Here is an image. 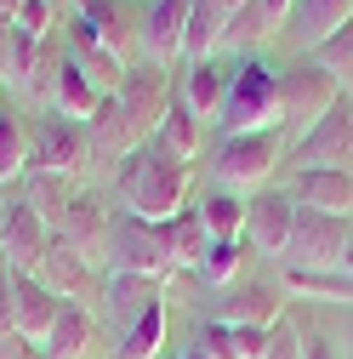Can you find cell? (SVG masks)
Instances as JSON below:
<instances>
[{"instance_id": "1", "label": "cell", "mask_w": 353, "mask_h": 359, "mask_svg": "<svg viewBox=\"0 0 353 359\" xmlns=\"http://www.w3.org/2000/svg\"><path fill=\"white\" fill-rule=\"evenodd\" d=\"M171 109V86H165V69L160 63H131L120 92L103 97V109L92 114V126H85V143H92V160L97 165H120L131 149H143L154 137L160 114Z\"/></svg>"}, {"instance_id": "2", "label": "cell", "mask_w": 353, "mask_h": 359, "mask_svg": "<svg viewBox=\"0 0 353 359\" xmlns=\"http://www.w3.org/2000/svg\"><path fill=\"white\" fill-rule=\"evenodd\" d=\"M114 183H120V205H125V217L171 222L176 211H188V165H176L160 143L131 149V154L114 165Z\"/></svg>"}, {"instance_id": "3", "label": "cell", "mask_w": 353, "mask_h": 359, "mask_svg": "<svg viewBox=\"0 0 353 359\" xmlns=\"http://www.w3.org/2000/svg\"><path fill=\"white\" fill-rule=\"evenodd\" d=\"M279 126H285V114H279V69L262 63V57L234 63L228 103L216 114V131L234 137V131H279Z\"/></svg>"}, {"instance_id": "4", "label": "cell", "mask_w": 353, "mask_h": 359, "mask_svg": "<svg viewBox=\"0 0 353 359\" xmlns=\"http://www.w3.org/2000/svg\"><path fill=\"white\" fill-rule=\"evenodd\" d=\"M285 149H279V131H234V137H216V154H211V177L216 189H262L268 177L279 171Z\"/></svg>"}, {"instance_id": "5", "label": "cell", "mask_w": 353, "mask_h": 359, "mask_svg": "<svg viewBox=\"0 0 353 359\" xmlns=\"http://www.w3.org/2000/svg\"><path fill=\"white\" fill-rule=\"evenodd\" d=\"M347 240H353V217H325V211L296 205L285 268H296V274H336L347 257Z\"/></svg>"}, {"instance_id": "6", "label": "cell", "mask_w": 353, "mask_h": 359, "mask_svg": "<svg viewBox=\"0 0 353 359\" xmlns=\"http://www.w3.org/2000/svg\"><path fill=\"white\" fill-rule=\"evenodd\" d=\"M92 165V143H85V126L80 120H63V114H40L34 131H29V171H52V177H74Z\"/></svg>"}, {"instance_id": "7", "label": "cell", "mask_w": 353, "mask_h": 359, "mask_svg": "<svg viewBox=\"0 0 353 359\" xmlns=\"http://www.w3.org/2000/svg\"><path fill=\"white\" fill-rule=\"evenodd\" d=\"M347 92L314 63V57H296L291 69H279V114H285V126H319L336 103H342Z\"/></svg>"}, {"instance_id": "8", "label": "cell", "mask_w": 353, "mask_h": 359, "mask_svg": "<svg viewBox=\"0 0 353 359\" xmlns=\"http://www.w3.org/2000/svg\"><path fill=\"white\" fill-rule=\"evenodd\" d=\"M109 274H143V280H165L176 274L165 245H160V229L143 217H114V234H109Z\"/></svg>"}, {"instance_id": "9", "label": "cell", "mask_w": 353, "mask_h": 359, "mask_svg": "<svg viewBox=\"0 0 353 359\" xmlns=\"http://www.w3.org/2000/svg\"><path fill=\"white\" fill-rule=\"evenodd\" d=\"M296 171H353V97L296 137Z\"/></svg>"}, {"instance_id": "10", "label": "cell", "mask_w": 353, "mask_h": 359, "mask_svg": "<svg viewBox=\"0 0 353 359\" xmlns=\"http://www.w3.org/2000/svg\"><path fill=\"white\" fill-rule=\"evenodd\" d=\"M57 229L46 217H40L29 200H12L0 211V251H6V268H23V274H40V262H46Z\"/></svg>"}, {"instance_id": "11", "label": "cell", "mask_w": 353, "mask_h": 359, "mask_svg": "<svg viewBox=\"0 0 353 359\" xmlns=\"http://www.w3.org/2000/svg\"><path fill=\"white\" fill-rule=\"evenodd\" d=\"M291 222H296V200L291 189H262L256 200H245V245L262 257H279L291 245Z\"/></svg>"}, {"instance_id": "12", "label": "cell", "mask_w": 353, "mask_h": 359, "mask_svg": "<svg viewBox=\"0 0 353 359\" xmlns=\"http://www.w3.org/2000/svg\"><path fill=\"white\" fill-rule=\"evenodd\" d=\"M57 234H63V240H69L85 262H92V268H97V262H109V234H114V217H109L103 194H97V189H80Z\"/></svg>"}, {"instance_id": "13", "label": "cell", "mask_w": 353, "mask_h": 359, "mask_svg": "<svg viewBox=\"0 0 353 359\" xmlns=\"http://www.w3.org/2000/svg\"><path fill=\"white\" fill-rule=\"evenodd\" d=\"M6 285H12V320H18V337H29L34 348L52 337L63 302L46 291V280L40 274H23V268H6Z\"/></svg>"}, {"instance_id": "14", "label": "cell", "mask_w": 353, "mask_h": 359, "mask_svg": "<svg viewBox=\"0 0 353 359\" xmlns=\"http://www.w3.org/2000/svg\"><path fill=\"white\" fill-rule=\"evenodd\" d=\"M40 280H46V291L57 297V302H92V297H103V280H97V268L85 262L63 234L52 240V251H46V262H40Z\"/></svg>"}, {"instance_id": "15", "label": "cell", "mask_w": 353, "mask_h": 359, "mask_svg": "<svg viewBox=\"0 0 353 359\" xmlns=\"http://www.w3.org/2000/svg\"><path fill=\"white\" fill-rule=\"evenodd\" d=\"M188 12H194V0H148V12L137 23V40H143V52L148 63H171V57H183V40H188Z\"/></svg>"}, {"instance_id": "16", "label": "cell", "mask_w": 353, "mask_h": 359, "mask_svg": "<svg viewBox=\"0 0 353 359\" xmlns=\"http://www.w3.org/2000/svg\"><path fill=\"white\" fill-rule=\"evenodd\" d=\"M103 313H109V325H114V337L125 331V325H137L143 313L160 302V280H143V274H103Z\"/></svg>"}, {"instance_id": "17", "label": "cell", "mask_w": 353, "mask_h": 359, "mask_svg": "<svg viewBox=\"0 0 353 359\" xmlns=\"http://www.w3.org/2000/svg\"><path fill=\"white\" fill-rule=\"evenodd\" d=\"M285 320V285H234L223 302V325L234 331H274Z\"/></svg>"}, {"instance_id": "18", "label": "cell", "mask_w": 353, "mask_h": 359, "mask_svg": "<svg viewBox=\"0 0 353 359\" xmlns=\"http://www.w3.org/2000/svg\"><path fill=\"white\" fill-rule=\"evenodd\" d=\"M291 200L325 217H353V171H296Z\"/></svg>"}, {"instance_id": "19", "label": "cell", "mask_w": 353, "mask_h": 359, "mask_svg": "<svg viewBox=\"0 0 353 359\" xmlns=\"http://www.w3.org/2000/svg\"><path fill=\"white\" fill-rule=\"evenodd\" d=\"M342 23H353V0H296L291 6V23H285V34L302 46V57L319 46V40H331Z\"/></svg>"}, {"instance_id": "20", "label": "cell", "mask_w": 353, "mask_h": 359, "mask_svg": "<svg viewBox=\"0 0 353 359\" xmlns=\"http://www.w3.org/2000/svg\"><path fill=\"white\" fill-rule=\"evenodd\" d=\"M148 143H160L176 165H194L200 149H205V120H200L183 97H171V109L160 114V126H154V137H148Z\"/></svg>"}, {"instance_id": "21", "label": "cell", "mask_w": 353, "mask_h": 359, "mask_svg": "<svg viewBox=\"0 0 353 359\" xmlns=\"http://www.w3.org/2000/svg\"><path fill=\"white\" fill-rule=\"evenodd\" d=\"M92 353H97V320H92V308L63 302L52 337L40 342V359H92Z\"/></svg>"}, {"instance_id": "22", "label": "cell", "mask_w": 353, "mask_h": 359, "mask_svg": "<svg viewBox=\"0 0 353 359\" xmlns=\"http://www.w3.org/2000/svg\"><path fill=\"white\" fill-rule=\"evenodd\" d=\"M46 109H52V114H63V120L92 126V114L103 109V92L80 74V63H74V57H63V69H57V80H52V103H46Z\"/></svg>"}, {"instance_id": "23", "label": "cell", "mask_w": 353, "mask_h": 359, "mask_svg": "<svg viewBox=\"0 0 353 359\" xmlns=\"http://www.w3.org/2000/svg\"><path fill=\"white\" fill-rule=\"evenodd\" d=\"M228 80H234V69H228V63H216V57H205V63H188L183 103H188L200 120H216V114H223V103H228Z\"/></svg>"}, {"instance_id": "24", "label": "cell", "mask_w": 353, "mask_h": 359, "mask_svg": "<svg viewBox=\"0 0 353 359\" xmlns=\"http://www.w3.org/2000/svg\"><path fill=\"white\" fill-rule=\"evenodd\" d=\"M291 6H296V0H251V6L228 23L223 46H256V40H274L291 23Z\"/></svg>"}, {"instance_id": "25", "label": "cell", "mask_w": 353, "mask_h": 359, "mask_svg": "<svg viewBox=\"0 0 353 359\" xmlns=\"http://www.w3.org/2000/svg\"><path fill=\"white\" fill-rule=\"evenodd\" d=\"M154 229H160V245H165L171 268H200V257H205L211 234H205V222H200V211H194V205H188V211H176L171 222H154Z\"/></svg>"}, {"instance_id": "26", "label": "cell", "mask_w": 353, "mask_h": 359, "mask_svg": "<svg viewBox=\"0 0 353 359\" xmlns=\"http://www.w3.org/2000/svg\"><path fill=\"white\" fill-rule=\"evenodd\" d=\"M80 34H92L103 52L125 57V12H120V0H74V23Z\"/></svg>"}, {"instance_id": "27", "label": "cell", "mask_w": 353, "mask_h": 359, "mask_svg": "<svg viewBox=\"0 0 353 359\" xmlns=\"http://www.w3.org/2000/svg\"><path fill=\"white\" fill-rule=\"evenodd\" d=\"M74 194H80L74 177H52V171H29V177H23V200H29L40 217H46L52 229H63V217H69Z\"/></svg>"}, {"instance_id": "28", "label": "cell", "mask_w": 353, "mask_h": 359, "mask_svg": "<svg viewBox=\"0 0 353 359\" xmlns=\"http://www.w3.org/2000/svg\"><path fill=\"white\" fill-rule=\"evenodd\" d=\"M223 34H228V18L216 0H194V12H188V40H183V57L188 63H205L223 52Z\"/></svg>"}, {"instance_id": "29", "label": "cell", "mask_w": 353, "mask_h": 359, "mask_svg": "<svg viewBox=\"0 0 353 359\" xmlns=\"http://www.w3.org/2000/svg\"><path fill=\"white\" fill-rule=\"evenodd\" d=\"M160 348H165V297L143 313L137 325H125L114 337V359H160Z\"/></svg>"}, {"instance_id": "30", "label": "cell", "mask_w": 353, "mask_h": 359, "mask_svg": "<svg viewBox=\"0 0 353 359\" xmlns=\"http://www.w3.org/2000/svg\"><path fill=\"white\" fill-rule=\"evenodd\" d=\"M194 211H200V222H205V234H211V240H245V200H240V194L211 189Z\"/></svg>"}, {"instance_id": "31", "label": "cell", "mask_w": 353, "mask_h": 359, "mask_svg": "<svg viewBox=\"0 0 353 359\" xmlns=\"http://www.w3.org/2000/svg\"><path fill=\"white\" fill-rule=\"evenodd\" d=\"M307 57H314V63L342 86V92H353V23H342L331 40H319V46L307 52Z\"/></svg>"}, {"instance_id": "32", "label": "cell", "mask_w": 353, "mask_h": 359, "mask_svg": "<svg viewBox=\"0 0 353 359\" xmlns=\"http://www.w3.org/2000/svg\"><path fill=\"white\" fill-rule=\"evenodd\" d=\"M29 177V126L18 114L0 120V183H23Z\"/></svg>"}, {"instance_id": "33", "label": "cell", "mask_w": 353, "mask_h": 359, "mask_svg": "<svg viewBox=\"0 0 353 359\" xmlns=\"http://www.w3.org/2000/svg\"><path fill=\"white\" fill-rule=\"evenodd\" d=\"M245 257H251L245 240H211L205 257H200V280H205V285H234V274H240Z\"/></svg>"}, {"instance_id": "34", "label": "cell", "mask_w": 353, "mask_h": 359, "mask_svg": "<svg viewBox=\"0 0 353 359\" xmlns=\"http://www.w3.org/2000/svg\"><path fill=\"white\" fill-rule=\"evenodd\" d=\"M285 291H302V297H325V302H353V280L342 274H296V268H285Z\"/></svg>"}, {"instance_id": "35", "label": "cell", "mask_w": 353, "mask_h": 359, "mask_svg": "<svg viewBox=\"0 0 353 359\" xmlns=\"http://www.w3.org/2000/svg\"><path fill=\"white\" fill-rule=\"evenodd\" d=\"M12 23H18V34H29V40H40V46H46L52 29H57V6H52V0H23Z\"/></svg>"}, {"instance_id": "36", "label": "cell", "mask_w": 353, "mask_h": 359, "mask_svg": "<svg viewBox=\"0 0 353 359\" xmlns=\"http://www.w3.org/2000/svg\"><path fill=\"white\" fill-rule=\"evenodd\" d=\"M194 348H205L211 359H240V348H234V331H228L223 320H205V325L194 331Z\"/></svg>"}, {"instance_id": "37", "label": "cell", "mask_w": 353, "mask_h": 359, "mask_svg": "<svg viewBox=\"0 0 353 359\" xmlns=\"http://www.w3.org/2000/svg\"><path fill=\"white\" fill-rule=\"evenodd\" d=\"M228 331H234V325H228ZM234 348H240V359H268L274 331H234Z\"/></svg>"}, {"instance_id": "38", "label": "cell", "mask_w": 353, "mask_h": 359, "mask_svg": "<svg viewBox=\"0 0 353 359\" xmlns=\"http://www.w3.org/2000/svg\"><path fill=\"white\" fill-rule=\"evenodd\" d=\"M268 359H302V331L296 325H274V348H268Z\"/></svg>"}, {"instance_id": "39", "label": "cell", "mask_w": 353, "mask_h": 359, "mask_svg": "<svg viewBox=\"0 0 353 359\" xmlns=\"http://www.w3.org/2000/svg\"><path fill=\"white\" fill-rule=\"evenodd\" d=\"M0 359H40V348H34L29 337L12 331V337H0Z\"/></svg>"}, {"instance_id": "40", "label": "cell", "mask_w": 353, "mask_h": 359, "mask_svg": "<svg viewBox=\"0 0 353 359\" xmlns=\"http://www.w3.org/2000/svg\"><path fill=\"white\" fill-rule=\"evenodd\" d=\"M302 359H336V348H331L319 331H302Z\"/></svg>"}, {"instance_id": "41", "label": "cell", "mask_w": 353, "mask_h": 359, "mask_svg": "<svg viewBox=\"0 0 353 359\" xmlns=\"http://www.w3.org/2000/svg\"><path fill=\"white\" fill-rule=\"evenodd\" d=\"M18 331V320H12V285H6V274H0V337H12Z\"/></svg>"}, {"instance_id": "42", "label": "cell", "mask_w": 353, "mask_h": 359, "mask_svg": "<svg viewBox=\"0 0 353 359\" xmlns=\"http://www.w3.org/2000/svg\"><path fill=\"white\" fill-rule=\"evenodd\" d=\"M216 6H223V18H228V23H234V18H240V12H245V6H251V0H216Z\"/></svg>"}, {"instance_id": "43", "label": "cell", "mask_w": 353, "mask_h": 359, "mask_svg": "<svg viewBox=\"0 0 353 359\" xmlns=\"http://www.w3.org/2000/svg\"><path fill=\"white\" fill-rule=\"evenodd\" d=\"M171 359H211V353H205V348H194V342H188V348H176V353H171Z\"/></svg>"}, {"instance_id": "44", "label": "cell", "mask_w": 353, "mask_h": 359, "mask_svg": "<svg viewBox=\"0 0 353 359\" xmlns=\"http://www.w3.org/2000/svg\"><path fill=\"white\" fill-rule=\"evenodd\" d=\"M18 6H23V0H0V18H18Z\"/></svg>"}, {"instance_id": "45", "label": "cell", "mask_w": 353, "mask_h": 359, "mask_svg": "<svg viewBox=\"0 0 353 359\" xmlns=\"http://www.w3.org/2000/svg\"><path fill=\"white\" fill-rule=\"evenodd\" d=\"M342 274L353 280V240H347V257H342Z\"/></svg>"}, {"instance_id": "46", "label": "cell", "mask_w": 353, "mask_h": 359, "mask_svg": "<svg viewBox=\"0 0 353 359\" xmlns=\"http://www.w3.org/2000/svg\"><path fill=\"white\" fill-rule=\"evenodd\" d=\"M6 114H12V109H6V86H0V120H6Z\"/></svg>"}, {"instance_id": "47", "label": "cell", "mask_w": 353, "mask_h": 359, "mask_svg": "<svg viewBox=\"0 0 353 359\" xmlns=\"http://www.w3.org/2000/svg\"><path fill=\"white\" fill-rule=\"evenodd\" d=\"M52 6H74V0H52Z\"/></svg>"}]
</instances>
